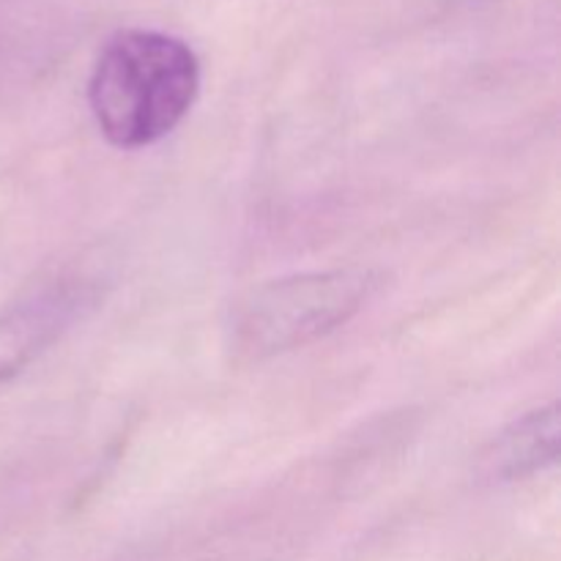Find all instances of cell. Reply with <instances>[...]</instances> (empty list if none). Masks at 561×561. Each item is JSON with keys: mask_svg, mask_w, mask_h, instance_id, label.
I'll return each mask as SVG.
<instances>
[{"mask_svg": "<svg viewBox=\"0 0 561 561\" xmlns=\"http://www.w3.org/2000/svg\"><path fill=\"white\" fill-rule=\"evenodd\" d=\"M201 93V60L173 33L129 27L110 38L88 80V104L110 146L137 151L168 137Z\"/></svg>", "mask_w": 561, "mask_h": 561, "instance_id": "1", "label": "cell"}, {"mask_svg": "<svg viewBox=\"0 0 561 561\" xmlns=\"http://www.w3.org/2000/svg\"><path fill=\"white\" fill-rule=\"evenodd\" d=\"M381 285V272L362 266L268 279L230 307V354L250 365L316 343L348 323Z\"/></svg>", "mask_w": 561, "mask_h": 561, "instance_id": "2", "label": "cell"}, {"mask_svg": "<svg viewBox=\"0 0 561 561\" xmlns=\"http://www.w3.org/2000/svg\"><path fill=\"white\" fill-rule=\"evenodd\" d=\"M102 296V274L64 266L42 274L0 307V383L25 370L33 359L58 343Z\"/></svg>", "mask_w": 561, "mask_h": 561, "instance_id": "3", "label": "cell"}, {"mask_svg": "<svg viewBox=\"0 0 561 561\" xmlns=\"http://www.w3.org/2000/svg\"><path fill=\"white\" fill-rule=\"evenodd\" d=\"M559 405H542L504 427L480 458L488 482H515L537 474L559 458Z\"/></svg>", "mask_w": 561, "mask_h": 561, "instance_id": "4", "label": "cell"}, {"mask_svg": "<svg viewBox=\"0 0 561 561\" xmlns=\"http://www.w3.org/2000/svg\"><path fill=\"white\" fill-rule=\"evenodd\" d=\"M469 3H471V0H469ZM474 3H480V0H474Z\"/></svg>", "mask_w": 561, "mask_h": 561, "instance_id": "5", "label": "cell"}]
</instances>
